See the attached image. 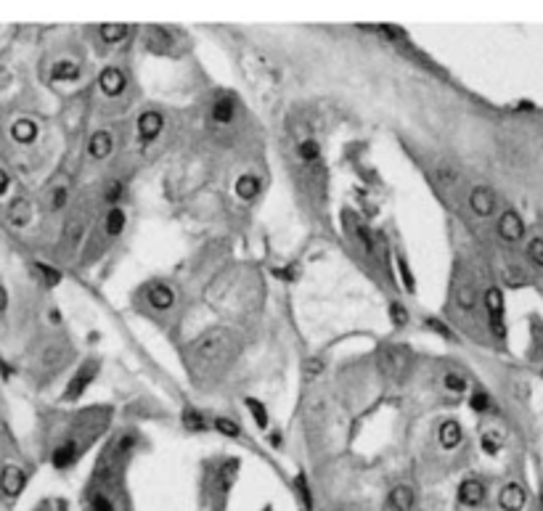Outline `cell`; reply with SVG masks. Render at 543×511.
I'll use <instances>...</instances> for the list:
<instances>
[{
    "mask_svg": "<svg viewBox=\"0 0 543 511\" xmlns=\"http://www.w3.org/2000/svg\"><path fill=\"white\" fill-rule=\"evenodd\" d=\"M443 387H445L448 392H453V395H464L469 384H467V379H464L461 374H453V371H448V374L443 376Z\"/></svg>",
    "mask_w": 543,
    "mask_h": 511,
    "instance_id": "4dcf8cb0",
    "label": "cell"
},
{
    "mask_svg": "<svg viewBox=\"0 0 543 511\" xmlns=\"http://www.w3.org/2000/svg\"><path fill=\"white\" fill-rule=\"evenodd\" d=\"M525 503H528V493H525L522 485L509 482V485L501 487V493H498V506L504 511H522L525 509Z\"/></svg>",
    "mask_w": 543,
    "mask_h": 511,
    "instance_id": "5b68a950",
    "label": "cell"
},
{
    "mask_svg": "<svg viewBox=\"0 0 543 511\" xmlns=\"http://www.w3.org/2000/svg\"><path fill=\"white\" fill-rule=\"evenodd\" d=\"M435 181L443 191H456V186L461 183V170L453 165L451 159H443L435 165Z\"/></svg>",
    "mask_w": 543,
    "mask_h": 511,
    "instance_id": "4fadbf2b",
    "label": "cell"
},
{
    "mask_svg": "<svg viewBox=\"0 0 543 511\" xmlns=\"http://www.w3.org/2000/svg\"><path fill=\"white\" fill-rule=\"evenodd\" d=\"M438 440H440V445H443L445 451H453V448H456V445L464 440L461 424H459V421H453V419L443 421V424H440V429H438Z\"/></svg>",
    "mask_w": 543,
    "mask_h": 511,
    "instance_id": "e0dca14e",
    "label": "cell"
},
{
    "mask_svg": "<svg viewBox=\"0 0 543 511\" xmlns=\"http://www.w3.org/2000/svg\"><path fill=\"white\" fill-rule=\"evenodd\" d=\"M260 194V178L252 175V172H247L242 175L239 181H236V196H242V199H255Z\"/></svg>",
    "mask_w": 543,
    "mask_h": 511,
    "instance_id": "484cf974",
    "label": "cell"
},
{
    "mask_svg": "<svg viewBox=\"0 0 543 511\" xmlns=\"http://www.w3.org/2000/svg\"><path fill=\"white\" fill-rule=\"evenodd\" d=\"M104 199L106 201H109V204H114V201H120L122 199V183H109V186H106V194H104Z\"/></svg>",
    "mask_w": 543,
    "mask_h": 511,
    "instance_id": "f35d334b",
    "label": "cell"
},
{
    "mask_svg": "<svg viewBox=\"0 0 543 511\" xmlns=\"http://www.w3.org/2000/svg\"><path fill=\"white\" fill-rule=\"evenodd\" d=\"M215 427H217V432H223L226 437H239L242 435V429H239V424L236 421H231V419H215Z\"/></svg>",
    "mask_w": 543,
    "mask_h": 511,
    "instance_id": "e575fe53",
    "label": "cell"
},
{
    "mask_svg": "<svg viewBox=\"0 0 543 511\" xmlns=\"http://www.w3.org/2000/svg\"><path fill=\"white\" fill-rule=\"evenodd\" d=\"M305 371H308V376H318L321 371H323V363H321V361H308V368H305Z\"/></svg>",
    "mask_w": 543,
    "mask_h": 511,
    "instance_id": "ab89813d",
    "label": "cell"
},
{
    "mask_svg": "<svg viewBox=\"0 0 543 511\" xmlns=\"http://www.w3.org/2000/svg\"><path fill=\"white\" fill-rule=\"evenodd\" d=\"M228 347H231V334L226 329H212L202 334L194 345V363L202 368H210L215 363L226 358Z\"/></svg>",
    "mask_w": 543,
    "mask_h": 511,
    "instance_id": "6da1fadb",
    "label": "cell"
},
{
    "mask_svg": "<svg viewBox=\"0 0 543 511\" xmlns=\"http://www.w3.org/2000/svg\"><path fill=\"white\" fill-rule=\"evenodd\" d=\"M80 77V66L75 61H56L53 64V80H77Z\"/></svg>",
    "mask_w": 543,
    "mask_h": 511,
    "instance_id": "f1b7e54d",
    "label": "cell"
},
{
    "mask_svg": "<svg viewBox=\"0 0 543 511\" xmlns=\"http://www.w3.org/2000/svg\"><path fill=\"white\" fill-rule=\"evenodd\" d=\"M27 485V474L19 466H3L0 472V493L8 498H16Z\"/></svg>",
    "mask_w": 543,
    "mask_h": 511,
    "instance_id": "277c9868",
    "label": "cell"
},
{
    "mask_svg": "<svg viewBox=\"0 0 543 511\" xmlns=\"http://www.w3.org/2000/svg\"><path fill=\"white\" fill-rule=\"evenodd\" d=\"M8 186H11V178H8V172H6V170H0V196L8 191Z\"/></svg>",
    "mask_w": 543,
    "mask_h": 511,
    "instance_id": "60d3db41",
    "label": "cell"
},
{
    "mask_svg": "<svg viewBox=\"0 0 543 511\" xmlns=\"http://www.w3.org/2000/svg\"><path fill=\"white\" fill-rule=\"evenodd\" d=\"M498 236L504 241H519L525 236V223L517 212L506 210L501 217H498Z\"/></svg>",
    "mask_w": 543,
    "mask_h": 511,
    "instance_id": "9c48e42d",
    "label": "cell"
},
{
    "mask_svg": "<svg viewBox=\"0 0 543 511\" xmlns=\"http://www.w3.org/2000/svg\"><path fill=\"white\" fill-rule=\"evenodd\" d=\"M469 406L483 413V411H488V408H490V397H488L485 392H474V395H472V400H469Z\"/></svg>",
    "mask_w": 543,
    "mask_h": 511,
    "instance_id": "74e56055",
    "label": "cell"
},
{
    "mask_svg": "<svg viewBox=\"0 0 543 511\" xmlns=\"http://www.w3.org/2000/svg\"><path fill=\"white\" fill-rule=\"evenodd\" d=\"M85 226H88V220H85V215L82 212H75L72 217H69V223H66V239H69V246H77L82 236H85Z\"/></svg>",
    "mask_w": 543,
    "mask_h": 511,
    "instance_id": "cb8c5ba5",
    "label": "cell"
},
{
    "mask_svg": "<svg viewBox=\"0 0 543 511\" xmlns=\"http://www.w3.org/2000/svg\"><path fill=\"white\" fill-rule=\"evenodd\" d=\"M80 456H82V442H77L75 437H72V440H66V442L56 445L51 464L56 466V469H69V466H75V461L80 458Z\"/></svg>",
    "mask_w": 543,
    "mask_h": 511,
    "instance_id": "30bf717a",
    "label": "cell"
},
{
    "mask_svg": "<svg viewBox=\"0 0 543 511\" xmlns=\"http://www.w3.org/2000/svg\"><path fill=\"white\" fill-rule=\"evenodd\" d=\"M37 125L32 120H16L11 125V138H14L16 143H32L35 138H37Z\"/></svg>",
    "mask_w": 543,
    "mask_h": 511,
    "instance_id": "7402d4cb",
    "label": "cell"
},
{
    "mask_svg": "<svg viewBox=\"0 0 543 511\" xmlns=\"http://www.w3.org/2000/svg\"><path fill=\"white\" fill-rule=\"evenodd\" d=\"M96 376H98V363L96 361L82 363V366H80V371L72 376V382H69L66 392H64V400H77L82 392L88 390V384H91Z\"/></svg>",
    "mask_w": 543,
    "mask_h": 511,
    "instance_id": "3957f363",
    "label": "cell"
},
{
    "mask_svg": "<svg viewBox=\"0 0 543 511\" xmlns=\"http://www.w3.org/2000/svg\"><path fill=\"white\" fill-rule=\"evenodd\" d=\"M146 302H149L154 310H172L175 305V292L167 284H151L149 292H146Z\"/></svg>",
    "mask_w": 543,
    "mask_h": 511,
    "instance_id": "9a60e30c",
    "label": "cell"
},
{
    "mask_svg": "<svg viewBox=\"0 0 543 511\" xmlns=\"http://www.w3.org/2000/svg\"><path fill=\"white\" fill-rule=\"evenodd\" d=\"M501 432H483V437H480V442H483V451L488 453V456H496L498 453V448H501Z\"/></svg>",
    "mask_w": 543,
    "mask_h": 511,
    "instance_id": "1f68e13d",
    "label": "cell"
},
{
    "mask_svg": "<svg viewBox=\"0 0 543 511\" xmlns=\"http://www.w3.org/2000/svg\"><path fill=\"white\" fill-rule=\"evenodd\" d=\"M469 207L477 217H488L496 210V194L488 186H474L472 194H469Z\"/></svg>",
    "mask_w": 543,
    "mask_h": 511,
    "instance_id": "8992f818",
    "label": "cell"
},
{
    "mask_svg": "<svg viewBox=\"0 0 543 511\" xmlns=\"http://www.w3.org/2000/svg\"><path fill=\"white\" fill-rule=\"evenodd\" d=\"M233 111H236V104H233V98L231 96H217L215 101H212V122H217V125H228V122L233 120Z\"/></svg>",
    "mask_w": 543,
    "mask_h": 511,
    "instance_id": "d6986e66",
    "label": "cell"
},
{
    "mask_svg": "<svg viewBox=\"0 0 543 511\" xmlns=\"http://www.w3.org/2000/svg\"><path fill=\"white\" fill-rule=\"evenodd\" d=\"M456 305L464 313H469L477 305V289H474L472 281H459V286H456Z\"/></svg>",
    "mask_w": 543,
    "mask_h": 511,
    "instance_id": "44dd1931",
    "label": "cell"
},
{
    "mask_svg": "<svg viewBox=\"0 0 543 511\" xmlns=\"http://www.w3.org/2000/svg\"><path fill=\"white\" fill-rule=\"evenodd\" d=\"M114 149V141H112V133H106V130H96L88 141V154H91L93 159H109V154Z\"/></svg>",
    "mask_w": 543,
    "mask_h": 511,
    "instance_id": "2e32d148",
    "label": "cell"
},
{
    "mask_svg": "<svg viewBox=\"0 0 543 511\" xmlns=\"http://www.w3.org/2000/svg\"><path fill=\"white\" fill-rule=\"evenodd\" d=\"M35 271L43 276V281H46L48 286H56L61 284V273L56 271V268H51V265H46V262H35Z\"/></svg>",
    "mask_w": 543,
    "mask_h": 511,
    "instance_id": "d6a6232c",
    "label": "cell"
},
{
    "mask_svg": "<svg viewBox=\"0 0 543 511\" xmlns=\"http://www.w3.org/2000/svg\"><path fill=\"white\" fill-rule=\"evenodd\" d=\"M88 511H120V503H117V498L112 496L106 487H101V490H96L91 496Z\"/></svg>",
    "mask_w": 543,
    "mask_h": 511,
    "instance_id": "603a6c76",
    "label": "cell"
},
{
    "mask_svg": "<svg viewBox=\"0 0 543 511\" xmlns=\"http://www.w3.org/2000/svg\"><path fill=\"white\" fill-rule=\"evenodd\" d=\"M427 323H429V326H432V329L438 331V334H443V337H451V331L445 329V326H440L438 321H432V318H429V321H427Z\"/></svg>",
    "mask_w": 543,
    "mask_h": 511,
    "instance_id": "7bdbcfd3",
    "label": "cell"
},
{
    "mask_svg": "<svg viewBox=\"0 0 543 511\" xmlns=\"http://www.w3.org/2000/svg\"><path fill=\"white\" fill-rule=\"evenodd\" d=\"M411 366V352L406 345H384L379 350V368L393 382H403Z\"/></svg>",
    "mask_w": 543,
    "mask_h": 511,
    "instance_id": "7a4b0ae2",
    "label": "cell"
},
{
    "mask_svg": "<svg viewBox=\"0 0 543 511\" xmlns=\"http://www.w3.org/2000/svg\"><path fill=\"white\" fill-rule=\"evenodd\" d=\"M64 358H66L64 347H61V345H48L46 350H43V361H40V363H43L46 368H61Z\"/></svg>",
    "mask_w": 543,
    "mask_h": 511,
    "instance_id": "83f0119b",
    "label": "cell"
},
{
    "mask_svg": "<svg viewBox=\"0 0 543 511\" xmlns=\"http://www.w3.org/2000/svg\"><path fill=\"white\" fill-rule=\"evenodd\" d=\"M127 27L125 24H104L101 27V40L104 43H122L125 37H127Z\"/></svg>",
    "mask_w": 543,
    "mask_h": 511,
    "instance_id": "f546056e",
    "label": "cell"
},
{
    "mask_svg": "<svg viewBox=\"0 0 543 511\" xmlns=\"http://www.w3.org/2000/svg\"><path fill=\"white\" fill-rule=\"evenodd\" d=\"M48 201V210L51 212H61L64 207H66V201H69V183H53L51 186V191H48L46 196Z\"/></svg>",
    "mask_w": 543,
    "mask_h": 511,
    "instance_id": "ffe728a7",
    "label": "cell"
},
{
    "mask_svg": "<svg viewBox=\"0 0 543 511\" xmlns=\"http://www.w3.org/2000/svg\"><path fill=\"white\" fill-rule=\"evenodd\" d=\"M483 501H485V485L480 480H464L459 485V503H461V506L474 509V506H480Z\"/></svg>",
    "mask_w": 543,
    "mask_h": 511,
    "instance_id": "5bb4252c",
    "label": "cell"
},
{
    "mask_svg": "<svg viewBox=\"0 0 543 511\" xmlns=\"http://www.w3.org/2000/svg\"><path fill=\"white\" fill-rule=\"evenodd\" d=\"M390 321L395 326H406L408 323V310L400 302H390Z\"/></svg>",
    "mask_w": 543,
    "mask_h": 511,
    "instance_id": "d590c367",
    "label": "cell"
},
{
    "mask_svg": "<svg viewBox=\"0 0 543 511\" xmlns=\"http://www.w3.org/2000/svg\"><path fill=\"white\" fill-rule=\"evenodd\" d=\"M98 88H101V93L109 96V98H114V96L125 93V88H127L125 72H120L117 66H106L104 72L98 75Z\"/></svg>",
    "mask_w": 543,
    "mask_h": 511,
    "instance_id": "ba28073f",
    "label": "cell"
},
{
    "mask_svg": "<svg viewBox=\"0 0 543 511\" xmlns=\"http://www.w3.org/2000/svg\"><path fill=\"white\" fill-rule=\"evenodd\" d=\"M334 511H355V509H353V506H337Z\"/></svg>",
    "mask_w": 543,
    "mask_h": 511,
    "instance_id": "f6af8a7d",
    "label": "cell"
},
{
    "mask_svg": "<svg viewBox=\"0 0 543 511\" xmlns=\"http://www.w3.org/2000/svg\"><path fill=\"white\" fill-rule=\"evenodd\" d=\"M485 307H488V316H490V329L496 331V337H504L506 329H504V297L498 289H488L485 292Z\"/></svg>",
    "mask_w": 543,
    "mask_h": 511,
    "instance_id": "52a82bcc",
    "label": "cell"
},
{
    "mask_svg": "<svg viewBox=\"0 0 543 511\" xmlns=\"http://www.w3.org/2000/svg\"><path fill=\"white\" fill-rule=\"evenodd\" d=\"M183 427L191 429V432H204L207 429V419L199 413L197 408H186L183 411Z\"/></svg>",
    "mask_w": 543,
    "mask_h": 511,
    "instance_id": "4316f807",
    "label": "cell"
},
{
    "mask_svg": "<svg viewBox=\"0 0 543 511\" xmlns=\"http://www.w3.org/2000/svg\"><path fill=\"white\" fill-rule=\"evenodd\" d=\"M125 210L122 207H112L109 210V215H106V220H104V228H106V236H120L122 231H125Z\"/></svg>",
    "mask_w": 543,
    "mask_h": 511,
    "instance_id": "d4e9b609",
    "label": "cell"
},
{
    "mask_svg": "<svg viewBox=\"0 0 543 511\" xmlns=\"http://www.w3.org/2000/svg\"><path fill=\"white\" fill-rule=\"evenodd\" d=\"M162 127H165V120H162V114H159V111H143V114L138 117V138H141L143 143H149V141H154V138H159Z\"/></svg>",
    "mask_w": 543,
    "mask_h": 511,
    "instance_id": "7c38bea8",
    "label": "cell"
},
{
    "mask_svg": "<svg viewBox=\"0 0 543 511\" xmlns=\"http://www.w3.org/2000/svg\"><path fill=\"white\" fill-rule=\"evenodd\" d=\"M416 503V496H413V487L408 485H395L393 490L387 493V501H384V509L387 511H411Z\"/></svg>",
    "mask_w": 543,
    "mask_h": 511,
    "instance_id": "8fae6325",
    "label": "cell"
},
{
    "mask_svg": "<svg viewBox=\"0 0 543 511\" xmlns=\"http://www.w3.org/2000/svg\"><path fill=\"white\" fill-rule=\"evenodd\" d=\"M6 307H8V292H6V286L0 284V313H6Z\"/></svg>",
    "mask_w": 543,
    "mask_h": 511,
    "instance_id": "b9f144b4",
    "label": "cell"
},
{
    "mask_svg": "<svg viewBox=\"0 0 543 511\" xmlns=\"http://www.w3.org/2000/svg\"><path fill=\"white\" fill-rule=\"evenodd\" d=\"M32 220V204L24 199V196H16L14 201L8 204V223L16 228L27 226Z\"/></svg>",
    "mask_w": 543,
    "mask_h": 511,
    "instance_id": "ac0fdd59",
    "label": "cell"
},
{
    "mask_svg": "<svg viewBox=\"0 0 543 511\" xmlns=\"http://www.w3.org/2000/svg\"><path fill=\"white\" fill-rule=\"evenodd\" d=\"M247 408L252 411V416H255V421L265 429L268 427V413H265V408H262V403H257V400H247Z\"/></svg>",
    "mask_w": 543,
    "mask_h": 511,
    "instance_id": "8d00e7d4",
    "label": "cell"
},
{
    "mask_svg": "<svg viewBox=\"0 0 543 511\" xmlns=\"http://www.w3.org/2000/svg\"><path fill=\"white\" fill-rule=\"evenodd\" d=\"M6 80H8V75H6V69H3V66H0V88H3V85H6Z\"/></svg>",
    "mask_w": 543,
    "mask_h": 511,
    "instance_id": "ee69618b",
    "label": "cell"
},
{
    "mask_svg": "<svg viewBox=\"0 0 543 511\" xmlns=\"http://www.w3.org/2000/svg\"><path fill=\"white\" fill-rule=\"evenodd\" d=\"M528 257L535 268H543V239H533L528 244Z\"/></svg>",
    "mask_w": 543,
    "mask_h": 511,
    "instance_id": "836d02e7",
    "label": "cell"
}]
</instances>
